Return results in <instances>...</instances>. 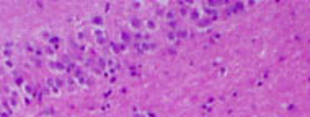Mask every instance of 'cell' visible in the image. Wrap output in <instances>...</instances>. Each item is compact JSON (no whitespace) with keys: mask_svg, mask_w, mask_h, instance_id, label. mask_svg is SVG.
<instances>
[{"mask_svg":"<svg viewBox=\"0 0 310 117\" xmlns=\"http://www.w3.org/2000/svg\"><path fill=\"white\" fill-rule=\"evenodd\" d=\"M121 37H122V41H124V44H127V42L131 41V34H127V33H121Z\"/></svg>","mask_w":310,"mask_h":117,"instance_id":"obj_17","label":"cell"},{"mask_svg":"<svg viewBox=\"0 0 310 117\" xmlns=\"http://www.w3.org/2000/svg\"><path fill=\"white\" fill-rule=\"evenodd\" d=\"M97 42L100 44V46H103V44H106V42H108V37H106V34H105V36H100V37H97Z\"/></svg>","mask_w":310,"mask_h":117,"instance_id":"obj_15","label":"cell"},{"mask_svg":"<svg viewBox=\"0 0 310 117\" xmlns=\"http://www.w3.org/2000/svg\"><path fill=\"white\" fill-rule=\"evenodd\" d=\"M47 86H49V90H51L54 94H59V91H61V86L57 85L56 78H49V80H47Z\"/></svg>","mask_w":310,"mask_h":117,"instance_id":"obj_4","label":"cell"},{"mask_svg":"<svg viewBox=\"0 0 310 117\" xmlns=\"http://www.w3.org/2000/svg\"><path fill=\"white\" fill-rule=\"evenodd\" d=\"M43 114H44V116H46V114H54V111H52V109H46Z\"/></svg>","mask_w":310,"mask_h":117,"instance_id":"obj_19","label":"cell"},{"mask_svg":"<svg viewBox=\"0 0 310 117\" xmlns=\"http://www.w3.org/2000/svg\"><path fill=\"white\" fill-rule=\"evenodd\" d=\"M92 23L93 25H98V26H103V18L100 15H93L92 16Z\"/></svg>","mask_w":310,"mask_h":117,"instance_id":"obj_9","label":"cell"},{"mask_svg":"<svg viewBox=\"0 0 310 117\" xmlns=\"http://www.w3.org/2000/svg\"><path fill=\"white\" fill-rule=\"evenodd\" d=\"M209 25H211V20H209V18H204V20H199L198 21L199 28H206V26H209Z\"/></svg>","mask_w":310,"mask_h":117,"instance_id":"obj_12","label":"cell"},{"mask_svg":"<svg viewBox=\"0 0 310 117\" xmlns=\"http://www.w3.org/2000/svg\"><path fill=\"white\" fill-rule=\"evenodd\" d=\"M165 16H167V21L170 23V26L175 28V25H176V16H178V15H176V11L173 10V8H170V10L167 11V15H165Z\"/></svg>","mask_w":310,"mask_h":117,"instance_id":"obj_3","label":"cell"},{"mask_svg":"<svg viewBox=\"0 0 310 117\" xmlns=\"http://www.w3.org/2000/svg\"><path fill=\"white\" fill-rule=\"evenodd\" d=\"M189 18L194 20V21H199V20H201V11H199V10H191V11H189Z\"/></svg>","mask_w":310,"mask_h":117,"instance_id":"obj_8","label":"cell"},{"mask_svg":"<svg viewBox=\"0 0 310 117\" xmlns=\"http://www.w3.org/2000/svg\"><path fill=\"white\" fill-rule=\"evenodd\" d=\"M139 5H140V2H134V3H132V7H134V8H139Z\"/></svg>","mask_w":310,"mask_h":117,"instance_id":"obj_20","label":"cell"},{"mask_svg":"<svg viewBox=\"0 0 310 117\" xmlns=\"http://www.w3.org/2000/svg\"><path fill=\"white\" fill-rule=\"evenodd\" d=\"M131 26L136 31H139V28H142V20H139V18H132V20H131Z\"/></svg>","mask_w":310,"mask_h":117,"instance_id":"obj_6","label":"cell"},{"mask_svg":"<svg viewBox=\"0 0 310 117\" xmlns=\"http://www.w3.org/2000/svg\"><path fill=\"white\" fill-rule=\"evenodd\" d=\"M23 90H25L28 94H31V91H33V86H31V85H25V86H23Z\"/></svg>","mask_w":310,"mask_h":117,"instance_id":"obj_18","label":"cell"},{"mask_svg":"<svg viewBox=\"0 0 310 117\" xmlns=\"http://www.w3.org/2000/svg\"><path fill=\"white\" fill-rule=\"evenodd\" d=\"M105 34H106V33H105L101 28H95V29H93V36H95V37H100V36H105Z\"/></svg>","mask_w":310,"mask_h":117,"instance_id":"obj_14","label":"cell"},{"mask_svg":"<svg viewBox=\"0 0 310 117\" xmlns=\"http://www.w3.org/2000/svg\"><path fill=\"white\" fill-rule=\"evenodd\" d=\"M3 64H5L7 68H13V65H15L13 60H11V57H10V59H3Z\"/></svg>","mask_w":310,"mask_h":117,"instance_id":"obj_16","label":"cell"},{"mask_svg":"<svg viewBox=\"0 0 310 117\" xmlns=\"http://www.w3.org/2000/svg\"><path fill=\"white\" fill-rule=\"evenodd\" d=\"M145 26H147V29H149V31L157 29V23H155L153 20H147V21H145Z\"/></svg>","mask_w":310,"mask_h":117,"instance_id":"obj_11","label":"cell"},{"mask_svg":"<svg viewBox=\"0 0 310 117\" xmlns=\"http://www.w3.org/2000/svg\"><path fill=\"white\" fill-rule=\"evenodd\" d=\"M49 44H51L54 49H57V47H59V44H61V41H59V37H54V36H51V37H49Z\"/></svg>","mask_w":310,"mask_h":117,"instance_id":"obj_10","label":"cell"},{"mask_svg":"<svg viewBox=\"0 0 310 117\" xmlns=\"http://www.w3.org/2000/svg\"><path fill=\"white\" fill-rule=\"evenodd\" d=\"M86 36H88V34H86V31H85V29L78 31V33H77V41L83 44V42H85V39H86Z\"/></svg>","mask_w":310,"mask_h":117,"instance_id":"obj_7","label":"cell"},{"mask_svg":"<svg viewBox=\"0 0 310 117\" xmlns=\"http://www.w3.org/2000/svg\"><path fill=\"white\" fill-rule=\"evenodd\" d=\"M176 37H180V39H186V37H188V31H186V29L176 31Z\"/></svg>","mask_w":310,"mask_h":117,"instance_id":"obj_13","label":"cell"},{"mask_svg":"<svg viewBox=\"0 0 310 117\" xmlns=\"http://www.w3.org/2000/svg\"><path fill=\"white\" fill-rule=\"evenodd\" d=\"M119 65H118V60L116 59H106V70L108 73H116Z\"/></svg>","mask_w":310,"mask_h":117,"instance_id":"obj_1","label":"cell"},{"mask_svg":"<svg viewBox=\"0 0 310 117\" xmlns=\"http://www.w3.org/2000/svg\"><path fill=\"white\" fill-rule=\"evenodd\" d=\"M0 102H2V99H0Z\"/></svg>","mask_w":310,"mask_h":117,"instance_id":"obj_21","label":"cell"},{"mask_svg":"<svg viewBox=\"0 0 310 117\" xmlns=\"http://www.w3.org/2000/svg\"><path fill=\"white\" fill-rule=\"evenodd\" d=\"M176 39H178V37H176V31H168L167 33V41L170 42V44H175Z\"/></svg>","mask_w":310,"mask_h":117,"instance_id":"obj_5","label":"cell"},{"mask_svg":"<svg viewBox=\"0 0 310 117\" xmlns=\"http://www.w3.org/2000/svg\"><path fill=\"white\" fill-rule=\"evenodd\" d=\"M203 11H204V15L207 16L211 21L217 20V11H215V8H211V7H203Z\"/></svg>","mask_w":310,"mask_h":117,"instance_id":"obj_2","label":"cell"}]
</instances>
